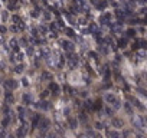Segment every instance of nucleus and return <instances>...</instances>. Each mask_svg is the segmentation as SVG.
Masks as SVG:
<instances>
[{"label":"nucleus","mask_w":147,"mask_h":138,"mask_svg":"<svg viewBox=\"0 0 147 138\" xmlns=\"http://www.w3.org/2000/svg\"><path fill=\"white\" fill-rule=\"evenodd\" d=\"M104 101H105L107 105H108L111 109H114V111H117V109L121 108V101H120V98H118L115 94H113V92L105 94V95H104Z\"/></svg>","instance_id":"2"},{"label":"nucleus","mask_w":147,"mask_h":138,"mask_svg":"<svg viewBox=\"0 0 147 138\" xmlns=\"http://www.w3.org/2000/svg\"><path fill=\"white\" fill-rule=\"evenodd\" d=\"M20 86H23V88H29L30 86V82H29V78H26V76H23L20 81Z\"/></svg>","instance_id":"22"},{"label":"nucleus","mask_w":147,"mask_h":138,"mask_svg":"<svg viewBox=\"0 0 147 138\" xmlns=\"http://www.w3.org/2000/svg\"><path fill=\"white\" fill-rule=\"evenodd\" d=\"M78 138H88V137H85V135H80Z\"/></svg>","instance_id":"28"},{"label":"nucleus","mask_w":147,"mask_h":138,"mask_svg":"<svg viewBox=\"0 0 147 138\" xmlns=\"http://www.w3.org/2000/svg\"><path fill=\"white\" fill-rule=\"evenodd\" d=\"M7 30H9V29H7L5 25H2V23H0V36H5V35L7 33Z\"/></svg>","instance_id":"24"},{"label":"nucleus","mask_w":147,"mask_h":138,"mask_svg":"<svg viewBox=\"0 0 147 138\" xmlns=\"http://www.w3.org/2000/svg\"><path fill=\"white\" fill-rule=\"evenodd\" d=\"M94 6H95V7H98V9H104V7H107V6H108V3H105V2H104V3H102V2H95V3H94Z\"/></svg>","instance_id":"23"},{"label":"nucleus","mask_w":147,"mask_h":138,"mask_svg":"<svg viewBox=\"0 0 147 138\" xmlns=\"http://www.w3.org/2000/svg\"><path fill=\"white\" fill-rule=\"evenodd\" d=\"M110 19H111V15H110V13H102L101 17H100V22H101L102 25H108V23H110Z\"/></svg>","instance_id":"20"},{"label":"nucleus","mask_w":147,"mask_h":138,"mask_svg":"<svg viewBox=\"0 0 147 138\" xmlns=\"http://www.w3.org/2000/svg\"><path fill=\"white\" fill-rule=\"evenodd\" d=\"M7 129H3V128H0V138H6L7 137Z\"/></svg>","instance_id":"26"},{"label":"nucleus","mask_w":147,"mask_h":138,"mask_svg":"<svg viewBox=\"0 0 147 138\" xmlns=\"http://www.w3.org/2000/svg\"><path fill=\"white\" fill-rule=\"evenodd\" d=\"M6 138H16V137H15V134H7Z\"/></svg>","instance_id":"27"},{"label":"nucleus","mask_w":147,"mask_h":138,"mask_svg":"<svg viewBox=\"0 0 147 138\" xmlns=\"http://www.w3.org/2000/svg\"><path fill=\"white\" fill-rule=\"evenodd\" d=\"M49 91H51V94L53 95V96H56L59 92H61V88H59V85L56 84V82H49Z\"/></svg>","instance_id":"16"},{"label":"nucleus","mask_w":147,"mask_h":138,"mask_svg":"<svg viewBox=\"0 0 147 138\" xmlns=\"http://www.w3.org/2000/svg\"><path fill=\"white\" fill-rule=\"evenodd\" d=\"M107 135L108 138H121V134L117 129H107Z\"/></svg>","instance_id":"19"},{"label":"nucleus","mask_w":147,"mask_h":138,"mask_svg":"<svg viewBox=\"0 0 147 138\" xmlns=\"http://www.w3.org/2000/svg\"><path fill=\"white\" fill-rule=\"evenodd\" d=\"M15 112H16V118H18L19 124L20 125H28V112H29L28 108L23 107V105H18Z\"/></svg>","instance_id":"3"},{"label":"nucleus","mask_w":147,"mask_h":138,"mask_svg":"<svg viewBox=\"0 0 147 138\" xmlns=\"http://www.w3.org/2000/svg\"><path fill=\"white\" fill-rule=\"evenodd\" d=\"M0 65H2V59H0Z\"/></svg>","instance_id":"31"},{"label":"nucleus","mask_w":147,"mask_h":138,"mask_svg":"<svg viewBox=\"0 0 147 138\" xmlns=\"http://www.w3.org/2000/svg\"><path fill=\"white\" fill-rule=\"evenodd\" d=\"M20 104L23 105V107H30V105H33L35 104V99H33V95L30 94V92H23L22 94V98H20Z\"/></svg>","instance_id":"8"},{"label":"nucleus","mask_w":147,"mask_h":138,"mask_svg":"<svg viewBox=\"0 0 147 138\" xmlns=\"http://www.w3.org/2000/svg\"><path fill=\"white\" fill-rule=\"evenodd\" d=\"M2 104H6L9 107H13L16 104V95H15V92L7 91V89H3V102Z\"/></svg>","instance_id":"6"},{"label":"nucleus","mask_w":147,"mask_h":138,"mask_svg":"<svg viewBox=\"0 0 147 138\" xmlns=\"http://www.w3.org/2000/svg\"><path fill=\"white\" fill-rule=\"evenodd\" d=\"M65 16H66V19H68V22H69V25H75V17L72 16V13L71 12H65Z\"/></svg>","instance_id":"21"},{"label":"nucleus","mask_w":147,"mask_h":138,"mask_svg":"<svg viewBox=\"0 0 147 138\" xmlns=\"http://www.w3.org/2000/svg\"><path fill=\"white\" fill-rule=\"evenodd\" d=\"M10 17H12V15H10V12L9 10H6V9H2V12H0V23L2 25H5V23H7V22H10Z\"/></svg>","instance_id":"14"},{"label":"nucleus","mask_w":147,"mask_h":138,"mask_svg":"<svg viewBox=\"0 0 147 138\" xmlns=\"http://www.w3.org/2000/svg\"><path fill=\"white\" fill-rule=\"evenodd\" d=\"M28 132H29V128L28 125H20L16 128V132H15V137L16 138H28Z\"/></svg>","instance_id":"10"},{"label":"nucleus","mask_w":147,"mask_h":138,"mask_svg":"<svg viewBox=\"0 0 147 138\" xmlns=\"http://www.w3.org/2000/svg\"><path fill=\"white\" fill-rule=\"evenodd\" d=\"M91 138H104V135L98 131H94V132H91Z\"/></svg>","instance_id":"25"},{"label":"nucleus","mask_w":147,"mask_h":138,"mask_svg":"<svg viewBox=\"0 0 147 138\" xmlns=\"http://www.w3.org/2000/svg\"><path fill=\"white\" fill-rule=\"evenodd\" d=\"M137 138H144V137H137Z\"/></svg>","instance_id":"30"},{"label":"nucleus","mask_w":147,"mask_h":138,"mask_svg":"<svg viewBox=\"0 0 147 138\" xmlns=\"http://www.w3.org/2000/svg\"><path fill=\"white\" fill-rule=\"evenodd\" d=\"M25 69H26V63L23 62V63H16V65H13V68H12V72L15 74V75H23L25 74Z\"/></svg>","instance_id":"12"},{"label":"nucleus","mask_w":147,"mask_h":138,"mask_svg":"<svg viewBox=\"0 0 147 138\" xmlns=\"http://www.w3.org/2000/svg\"><path fill=\"white\" fill-rule=\"evenodd\" d=\"M49 127H51V121L43 117L42 121H40V124H39V127H38V129H39L42 134H46V132L49 131Z\"/></svg>","instance_id":"11"},{"label":"nucleus","mask_w":147,"mask_h":138,"mask_svg":"<svg viewBox=\"0 0 147 138\" xmlns=\"http://www.w3.org/2000/svg\"><path fill=\"white\" fill-rule=\"evenodd\" d=\"M7 46H9V49H10V52L12 53H19V52H22V46H20V42H19V38H10L9 40H7Z\"/></svg>","instance_id":"7"},{"label":"nucleus","mask_w":147,"mask_h":138,"mask_svg":"<svg viewBox=\"0 0 147 138\" xmlns=\"http://www.w3.org/2000/svg\"><path fill=\"white\" fill-rule=\"evenodd\" d=\"M133 122H134V125L137 127V128H144L146 127V124H144V121H143V118L141 117H134V119H133Z\"/></svg>","instance_id":"18"},{"label":"nucleus","mask_w":147,"mask_h":138,"mask_svg":"<svg viewBox=\"0 0 147 138\" xmlns=\"http://www.w3.org/2000/svg\"><path fill=\"white\" fill-rule=\"evenodd\" d=\"M35 107H36L38 109H42V111H48V109L51 108L49 102H48V101H45V99H40V101L35 102Z\"/></svg>","instance_id":"15"},{"label":"nucleus","mask_w":147,"mask_h":138,"mask_svg":"<svg viewBox=\"0 0 147 138\" xmlns=\"http://www.w3.org/2000/svg\"><path fill=\"white\" fill-rule=\"evenodd\" d=\"M66 60H68V65H69V68H77L78 66V56L75 55V53H71V55H68V58H66Z\"/></svg>","instance_id":"13"},{"label":"nucleus","mask_w":147,"mask_h":138,"mask_svg":"<svg viewBox=\"0 0 147 138\" xmlns=\"http://www.w3.org/2000/svg\"><path fill=\"white\" fill-rule=\"evenodd\" d=\"M42 118H43V117H42L40 114H38V112H35L33 115H30V129H32V131H33V129H38V127H39Z\"/></svg>","instance_id":"9"},{"label":"nucleus","mask_w":147,"mask_h":138,"mask_svg":"<svg viewBox=\"0 0 147 138\" xmlns=\"http://www.w3.org/2000/svg\"><path fill=\"white\" fill-rule=\"evenodd\" d=\"M10 30L13 33H25L28 30V25L19 13L12 15L10 17Z\"/></svg>","instance_id":"1"},{"label":"nucleus","mask_w":147,"mask_h":138,"mask_svg":"<svg viewBox=\"0 0 147 138\" xmlns=\"http://www.w3.org/2000/svg\"><path fill=\"white\" fill-rule=\"evenodd\" d=\"M0 12H2V5H0Z\"/></svg>","instance_id":"29"},{"label":"nucleus","mask_w":147,"mask_h":138,"mask_svg":"<svg viewBox=\"0 0 147 138\" xmlns=\"http://www.w3.org/2000/svg\"><path fill=\"white\" fill-rule=\"evenodd\" d=\"M5 9L9 10V12H16L19 9V3H16V2H6L5 3Z\"/></svg>","instance_id":"17"},{"label":"nucleus","mask_w":147,"mask_h":138,"mask_svg":"<svg viewBox=\"0 0 147 138\" xmlns=\"http://www.w3.org/2000/svg\"><path fill=\"white\" fill-rule=\"evenodd\" d=\"M59 45H61V49H62L66 55H71V53L75 52V43H74L72 40H69L68 38L61 39V40H59Z\"/></svg>","instance_id":"5"},{"label":"nucleus","mask_w":147,"mask_h":138,"mask_svg":"<svg viewBox=\"0 0 147 138\" xmlns=\"http://www.w3.org/2000/svg\"><path fill=\"white\" fill-rule=\"evenodd\" d=\"M2 85H3V89H7V91L15 92L20 86V82L16 78H6V79L2 81Z\"/></svg>","instance_id":"4"}]
</instances>
